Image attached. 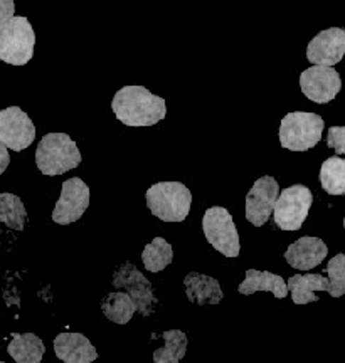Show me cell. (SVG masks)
<instances>
[{"mask_svg":"<svg viewBox=\"0 0 345 363\" xmlns=\"http://www.w3.org/2000/svg\"><path fill=\"white\" fill-rule=\"evenodd\" d=\"M111 108L118 121L126 126H153L167 115L165 99L143 86H124L113 96Z\"/></svg>","mask_w":345,"mask_h":363,"instance_id":"cell-1","label":"cell"},{"mask_svg":"<svg viewBox=\"0 0 345 363\" xmlns=\"http://www.w3.org/2000/svg\"><path fill=\"white\" fill-rule=\"evenodd\" d=\"M80 148L66 133H48L43 136L35 150V165L48 177L62 175L80 167Z\"/></svg>","mask_w":345,"mask_h":363,"instance_id":"cell-2","label":"cell"},{"mask_svg":"<svg viewBox=\"0 0 345 363\" xmlns=\"http://www.w3.org/2000/svg\"><path fill=\"white\" fill-rule=\"evenodd\" d=\"M147 207L163 222H182L190 212L192 194L180 182H160L145 194Z\"/></svg>","mask_w":345,"mask_h":363,"instance_id":"cell-3","label":"cell"},{"mask_svg":"<svg viewBox=\"0 0 345 363\" xmlns=\"http://www.w3.org/2000/svg\"><path fill=\"white\" fill-rule=\"evenodd\" d=\"M34 29L26 17L13 16L0 26V61L24 66L34 56Z\"/></svg>","mask_w":345,"mask_h":363,"instance_id":"cell-4","label":"cell"},{"mask_svg":"<svg viewBox=\"0 0 345 363\" xmlns=\"http://www.w3.org/2000/svg\"><path fill=\"white\" fill-rule=\"evenodd\" d=\"M324 120L315 113L293 111L281 120L280 143L290 152H307L315 147L324 133Z\"/></svg>","mask_w":345,"mask_h":363,"instance_id":"cell-5","label":"cell"},{"mask_svg":"<svg viewBox=\"0 0 345 363\" xmlns=\"http://www.w3.org/2000/svg\"><path fill=\"white\" fill-rule=\"evenodd\" d=\"M202 230L207 242L216 251L226 257H238L241 246H239V234L236 229L233 216L224 207L207 208L202 217Z\"/></svg>","mask_w":345,"mask_h":363,"instance_id":"cell-6","label":"cell"},{"mask_svg":"<svg viewBox=\"0 0 345 363\" xmlns=\"http://www.w3.org/2000/svg\"><path fill=\"white\" fill-rule=\"evenodd\" d=\"M313 202L312 190L305 185H292L278 195L275 203V224L281 230H298L305 222Z\"/></svg>","mask_w":345,"mask_h":363,"instance_id":"cell-7","label":"cell"},{"mask_svg":"<svg viewBox=\"0 0 345 363\" xmlns=\"http://www.w3.org/2000/svg\"><path fill=\"white\" fill-rule=\"evenodd\" d=\"M113 286L116 289H125L133 298L140 315H152L158 299L153 294L152 283L145 278L142 271L137 269V266L131 264V262H125V264L118 267L115 274H113Z\"/></svg>","mask_w":345,"mask_h":363,"instance_id":"cell-8","label":"cell"},{"mask_svg":"<svg viewBox=\"0 0 345 363\" xmlns=\"http://www.w3.org/2000/svg\"><path fill=\"white\" fill-rule=\"evenodd\" d=\"M302 93L313 103H330L340 93L342 79L332 66L313 65L300 74Z\"/></svg>","mask_w":345,"mask_h":363,"instance_id":"cell-9","label":"cell"},{"mask_svg":"<svg viewBox=\"0 0 345 363\" xmlns=\"http://www.w3.org/2000/svg\"><path fill=\"white\" fill-rule=\"evenodd\" d=\"M89 207V187L78 177L62 182L61 197L53 211V220L56 224L67 225L80 220Z\"/></svg>","mask_w":345,"mask_h":363,"instance_id":"cell-10","label":"cell"},{"mask_svg":"<svg viewBox=\"0 0 345 363\" xmlns=\"http://www.w3.org/2000/svg\"><path fill=\"white\" fill-rule=\"evenodd\" d=\"M278 195L280 185L273 177L266 175L258 179L246 195V219L256 227L265 225L273 216Z\"/></svg>","mask_w":345,"mask_h":363,"instance_id":"cell-11","label":"cell"},{"mask_svg":"<svg viewBox=\"0 0 345 363\" xmlns=\"http://www.w3.org/2000/svg\"><path fill=\"white\" fill-rule=\"evenodd\" d=\"M0 140L13 152H22L35 140L33 120L19 106L0 111Z\"/></svg>","mask_w":345,"mask_h":363,"instance_id":"cell-12","label":"cell"},{"mask_svg":"<svg viewBox=\"0 0 345 363\" xmlns=\"http://www.w3.org/2000/svg\"><path fill=\"white\" fill-rule=\"evenodd\" d=\"M345 56V30L330 27L322 30L308 43L307 59L312 65L335 66Z\"/></svg>","mask_w":345,"mask_h":363,"instance_id":"cell-13","label":"cell"},{"mask_svg":"<svg viewBox=\"0 0 345 363\" xmlns=\"http://www.w3.org/2000/svg\"><path fill=\"white\" fill-rule=\"evenodd\" d=\"M327 254H329V247L324 240L305 235V238H300L293 244H290L287 252H285V259L295 269L310 271L322 264Z\"/></svg>","mask_w":345,"mask_h":363,"instance_id":"cell-14","label":"cell"},{"mask_svg":"<svg viewBox=\"0 0 345 363\" xmlns=\"http://www.w3.org/2000/svg\"><path fill=\"white\" fill-rule=\"evenodd\" d=\"M54 353L66 363H89L98 358L97 348L81 333H61L54 338Z\"/></svg>","mask_w":345,"mask_h":363,"instance_id":"cell-15","label":"cell"},{"mask_svg":"<svg viewBox=\"0 0 345 363\" xmlns=\"http://www.w3.org/2000/svg\"><path fill=\"white\" fill-rule=\"evenodd\" d=\"M185 296L194 305H219L222 301V289L219 281L211 276L190 272L184 279Z\"/></svg>","mask_w":345,"mask_h":363,"instance_id":"cell-16","label":"cell"},{"mask_svg":"<svg viewBox=\"0 0 345 363\" xmlns=\"http://www.w3.org/2000/svg\"><path fill=\"white\" fill-rule=\"evenodd\" d=\"M256 291H270L275 298L283 299L288 296V283L281 276L268 271L248 269L246 278L239 284V293L244 296L254 294Z\"/></svg>","mask_w":345,"mask_h":363,"instance_id":"cell-17","label":"cell"},{"mask_svg":"<svg viewBox=\"0 0 345 363\" xmlns=\"http://www.w3.org/2000/svg\"><path fill=\"white\" fill-rule=\"evenodd\" d=\"M288 291L292 294L295 305H307L319 299L315 291H329L330 279L322 274H295L288 281Z\"/></svg>","mask_w":345,"mask_h":363,"instance_id":"cell-18","label":"cell"},{"mask_svg":"<svg viewBox=\"0 0 345 363\" xmlns=\"http://www.w3.org/2000/svg\"><path fill=\"white\" fill-rule=\"evenodd\" d=\"M7 352L17 363H39L46 353V347H44L43 340L34 333H12Z\"/></svg>","mask_w":345,"mask_h":363,"instance_id":"cell-19","label":"cell"},{"mask_svg":"<svg viewBox=\"0 0 345 363\" xmlns=\"http://www.w3.org/2000/svg\"><path fill=\"white\" fill-rule=\"evenodd\" d=\"M103 315L116 325H126L137 311L133 298L126 291H115L104 296L102 301Z\"/></svg>","mask_w":345,"mask_h":363,"instance_id":"cell-20","label":"cell"},{"mask_svg":"<svg viewBox=\"0 0 345 363\" xmlns=\"http://www.w3.org/2000/svg\"><path fill=\"white\" fill-rule=\"evenodd\" d=\"M322 189L329 195H345V160L330 157L322 163L320 169Z\"/></svg>","mask_w":345,"mask_h":363,"instance_id":"cell-21","label":"cell"},{"mask_svg":"<svg viewBox=\"0 0 345 363\" xmlns=\"http://www.w3.org/2000/svg\"><path fill=\"white\" fill-rule=\"evenodd\" d=\"M165 347L153 353L155 363H179L187 352V335L180 330H167L162 333Z\"/></svg>","mask_w":345,"mask_h":363,"instance_id":"cell-22","label":"cell"},{"mask_svg":"<svg viewBox=\"0 0 345 363\" xmlns=\"http://www.w3.org/2000/svg\"><path fill=\"white\" fill-rule=\"evenodd\" d=\"M143 266L150 272L163 271L174 261V247L163 238H155L152 242L147 244L142 252Z\"/></svg>","mask_w":345,"mask_h":363,"instance_id":"cell-23","label":"cell"},{"mask_svg":"<svg viewBox=\"0 0 345 363\" xmlns=\"http://www.w3.org/2000/svg\"><path fill=\"white\" fill-rule=\"evenodd\" d=\"M26 219L24 202L13 194H0V222L13 230H24Z\"/></svg>","mask_w":345,"mask_h":363,"instance_id":"cell-24","label":"cell"},{"mask_svg":"<svg viewBox=\"0 0 345 363\" xmlns=\"http://www.w3.org/2000/svg\"><path fill=\"white\" fill-rule=\"evenodd\" d=\"M330 288L329 293L332 298H340L345 294V254H337L329 261L327 266Z\"/></svg>","mask_w":345,"mask_h":363,"instance_id":"cell-25","label":"cell"},{"mask_svg":"<svg viewBox=\"0 0 345 363\" xmlns=\"http://www.w3.org/2000/svg\"><path fill=\"white\" fill-rule=\"evenodd\" d=\"M327 145L339 155H345V126H332L327 135Z\"/></svg>","mask_w":345,"mask_h":363,"instance_id":"cell-26","label":"cell"},{"mask_svg":"<svg viewBox=\"0 0 345 363\" xmlns=\"http://www.w3.org/2000/svg\"><path fill=\"white\" fill-rule=\"evenodd\" d=\"M16 13V4L13 0H0V26L9 19H12Z\"/></svg>","mask_w":345,"mask_h":363,"instance_id":"cell-27","label":"cell"},{"mask_svg":"<svg viewBox=\"0 0 345 363\" xmlns=\"http://www.w3.org/2000/svg\"><path fill=\"white\" fill-rule=\"evenodd\" d=\"M9 163H11V155H9V147L0 140V175L7 170Z\"/></svg>","mask_w":345,"mask_h":363,"instance_id":"cell-28","label":"cell"},{"mask_svg":"<svg viewBox=\"0 0 345 363\" xmlns=\"http://www.w3.org/2000/svg\"><path fill=\"white\" fill-rule=\"evenodd\" d=\"M344 229H345V219H344Z\"/></svg>","mask_w":345,"mask_h":363,"instance_id":"cell-29","label":"cell"}]
</instances>
